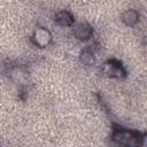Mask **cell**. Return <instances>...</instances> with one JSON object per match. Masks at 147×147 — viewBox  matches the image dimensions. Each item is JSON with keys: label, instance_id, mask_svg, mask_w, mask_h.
<instances>
[{"label": "cell", "instance_id": "1", "mask_svg": "<svg viewBox=\"0 0 147 147\" xmlns=\"http://www.w3.org/2000/svg\"><path fill=\"white\" fill-rule=\"evenodd\" d=\"M140 139L141 138H139L138 133L124 129H117L113 133V140L123 146H137L140 144Z\"/></svg>", "mask_w": 147, "mask_h": 147}, {"label": "cell", "instance_id": "2", "mask_svg": "<svg viewBox=\"0 0 147 147\" xmlns=\"http://www.w3.org/2000/svg\"><path fill=\"white\" fill-rule=\"evenodd\" d=\"M103 72L109 77H115V78H122L125 76V70L123 69V67L115 61L107 62L103 65Z\"/></svg>", "mask_w": 147, "mask_h": 147}, {"label": "cell", "instance_id": "3", "mask_svg": "<svg viewBox=\"0 0 147 147\" xmlns=\"http://www.w3.org/2000/svg\"><path fill=\"white\" fill-rule=\"evenodd\" d=\"M51 39H52V36L47 29L38 28L33 33V40H34L36 45H38L39 47L47 46L51 42Z\"/></svg>", "mask_w": 147, "mask_h": 147}, {"label": "cell", "instance_id": "4", "mask_svg": "<svg viewBox=\"0 0 147 147\" xmlns=\"http://www.w3.org/2000/svg\"><path fill=\"white\" fill-rule=\"evenodd\" d=\"M93 33V29L90 24L87 23H79L75 29H74V34L80 39V40H87L91 38Z\"/></svg>", "mask_w": 147, "mask_h": 147}, {"label": "cell", "instance_id": "5", "mask_svg": "<svg viewBox=\"0 0 147 147\" xmlns=\"http://www.w3.org/2000/svg\"><path fill=\"white\" fill-rule=\"evenodd\" d=\"M55 22L62 26H70L74 23V17L69 11L62 10L55 15Z\"/></svg>", "mask_w": 147, "mask_h": 147}, {"label": "cell", "instance_id": "6", "mask_svg": "<svg viewBox=\"0 0 147 147\" xmlns=\"http://www.w3.org/2000/svg\"><path fill=\"white\" fill-rule=\"evenodd\" d=\"M122 20H123V22H124L126 25L133 26V25L138 22V20H139V14H138L136 10L129 9V10H126V11L122 15Z\"/></svg>", "mask_w": 147, "mask_h": 147}, {"label": "cell", "instance_id": "7", "mask_svg": "<svg viewBox=\"0 0 147 147\" xmlns=\"http://www.w3.org/2000/svg\"><path fill=\"white\" fill-rule=\"evenodd\" d=\"M79 60H80V62H82L83 64L90 65V64H92V63L94 62V55H93V53L90 52V51H84V52L80 54Z\"/></svg>", "mask_w": 147, "mask_h": 147}]
</instances>
